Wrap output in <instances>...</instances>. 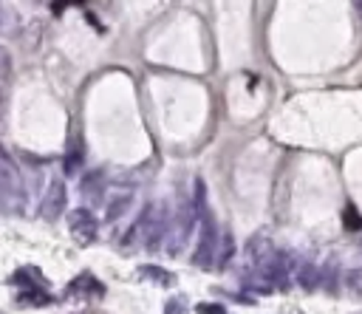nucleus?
I'll use <instances>...</instances> for the list:
<instances>
[{
  "label": "nucleus",
  "instance_id": "16",
  "mask_svg": "<svg viewBox=\"0 0 362 314\" xmlns=\"http://www.w3.org/2000/svg\"><path fill=\"white\" fill-rule=\"evenodd\" d=\"M345 283L354 289V291H362V266H356V269H351L348 274H345Z\"/></svg>",
  "mask_w": 362,
  "mask_h": 314
},
{
  "label": "nucleus",
  "instance_id": "13",
  "mask_svg": "<svg viewBox=\"0 0 362 314\" xmlns=\"http://www.w3.org/2000/svg\"><path fill=\"white\" fill-rule=\"evenodd\" d=\"M17 303H20V306H45V303H51V294H48L45 289L20 291V294H17Z\"/></svg>",
  "mask_w": 362,
  "mask_h": 314
},
{
  "label": "nucleus",
  "instance_id": "2",
  "mask_svg": "<svg viewBox=\"0 0 362 314\" xmlns=\"http://www.w3.org/2000/svg\"><path fill=\"white\" fill-rule=\"evenodd\" d=\"M218 246H221L218 221L206 209L204 215H198V243H195V252H192V263L201 266V269H209L218 260Z\"/></svg>",
  "mask_w": 362,
  "mask_h": 314
},
{
  "label": "nucleus",
  "instance_id": "19",
  "mask_svg": "<svg viewBox=\"0 0 362 314\" xmlns=\"http://www.w3.org/2000/svg\"><path fill=\"white\" fill-rule=\"evenodd\" d=\"M0 17H3V14H0Z\"/></svg>",
  "mask_w": 362,
  "mask_h": 314
},
{
  "label": "nucleus",
  "instance_id": "6",
  "mask_svg": "<svg viewBox=\"0 0 362 314\" xmlns=\"http://www.w3.org/2000/svg\"><path fill=\"white\" fill-rule=\"evenodd\" d=\"M153 218H156V204H147V207L141 209V215L136 218V223L124 232V238H122V249L147 246V240H150V229H153Z\"/></svg>",
  "mask_w": 362,
  "mask_h": 314
},
{
  "label": "nucleus",
  "instance_id": "14",
  "mask_svg": "<svg viewBox=\"0 0 362 314\" xmlns=\"http://www.w3.org/2000/svg\"><path fill=\"white\" fill-rule=\"evenodd\" d=\"M127 207H130V192H119V195H113V201L107 204V221H116Z\"/></svg>",
  "mask_w": 362,
  "mask_h": 314
},
{
  "label": "nucleus",
  "instance_id": "5",
  "mask_svg": "<svg viewBox=\"0 0 362 314\" xmlns=\"http://www.w3.org/2000/svg\"><path fill=\"white\" fill-rule=\"evenodd\" d=\"M65 204H68V192H65V181L62 178H51L42 201H40V215L45 221H57L62 212H65Z\"/></svg>",
  "mask_w": 362,
  "mask_h": 314
},
{
  "label": "nucleus",
  "instance_id": "1",
  "mask_svg": "<svg viewBox=\"0 0 362 314\" xmlns=\"http://www.w3.org/2000/svg\"><path fill=\"white\" fill-rule=\"evenodd\" d=\"M23 209H25V184H23L20 167L0 147V212L23 215Z\"/></svg>",
  "mask_w": 362,
  "mask_h": 314
},
{
  "label": "nucleus",
  "instance_id": "11",
  "mask_svg": "<svg viewBox=\"0 0 362 314\" xmlns=\"http://www.w3.org/2000/svg\"><path fill=\"white\" fill-rule=\"evenodd\" d=\"M294 280H297V286H303L305 291H311V289L317 286V280H320L317 266H314L311 260H300V263L294 266Z\"/></svg>",
  "mask_w": 362,
  "mask_h": 314
},
{
  "label": "nucleus",
  "instance_id": "9",
  "mask_svg": "<svg viewBox=\"0 0 362 314\" xmlns=\"http://www.w3.org/2000/svg\"><path fill=\"white\" fill-rule=\"evenodd\" d=\"M11 283H14L20 291H37V289H45V286H48L45 277L40 274V269H34V266L17 269V272L11 274Z\"/></svg>",
  "mask_w": 362,
  "mask_h": 314
},
{
  "label": "nucleus",
  "instance_id": "8",
  "mask_svg": "<svg viewBox=\"0 0 362 314\" xmlns=\"http://www.w3.org/2000/svg\"><path fill=\"white\" fill-rule=\"evenodd\" d=\"M136 277H139L141 283L158 286V289H167V286L175 283V274H173V272H167V269H161V266H153V263L139 266V269H136Z\"/></svg>",
  "mask_w": 362,
  "mask_h": 314
},
{
  "label": "nucleus",
  "instance_id": "4",
  "mask_svg": "<svg viewBox=\"0 0 362 314\" xmlns=\"http://www.w3.org/2000/svg\"><path fill=\"white\" fill-rule=\"evenodd\" d=\"M68 229H71V238L79 243V246H88L96 240V232H99V221L93 218V212L88 207H76L68 212Z\"/></svg>",
  "mask_w": 362,
  "mask_h": 314
},
{
  "label": "nucleus",
  "instance_id": "15",
  "mask_svg": "<svg viewBox=\"0 0 362 314\" xmlns=\"http://www.w3.org/2000/svg\"><path fill=\"white\" fill-rule=\"evenodd\" d=\"M232 255H235V240H232V235L226 232V235H221V246H218V263H229V260H232Z\"/></svg>",
  "mask_w": 362,
  "mask_h": 314
},
{
  "label": "nucleus",
  "instance_id": "18",
  "mask_svg": "<svg viewBox=\"0 0 362 314\" xmlns=\"http://www.w3.org/2000/svg\"><path fill=\"white\" fill-rule=\"evenodd\" d=\"M184 311H187V300L184 297H173L167 303V314H184Z\"/></svg>",
  "mask_w": 362,
  "mask_h": 314
},
{
  "label": "nucleus",
  "instance_id": "10",
  "mask_svg": "<svg viewBox=\"0 0 362 314\" xmlns=\"http://www.w3.org/2000/svg\"><path fill=\"white\" fill-rule=\"evenodd\" d=\"M102 192H105V173L102 170H93L82 178V195L90 198V201H102Z\"/></svg>",
  "mask_w": 362,
  "mask_h": 314
},
{
  "label": "nucleus",
  "instance_id": "12",
  "mask_svg": "<svg viewBox=\"0 0 362 314\" xmlns=\"http://www.w3.org/2000/svg\"><path fill=\"white\" fill-rule=\"evenodd\" d=\"M82 158H85L82 144H76V141H74V144L68 147V153H65V173H68V175H74V173L82 167Z\"/></svg>",
  "mask_w": 362,
  "mask_h": 314
},
{
  "label": "nucleus",
  "instance_id": "3",
  "mask_svg": "<svg viewBox=\"0 0 362 314\" xmlns=\"http://www.w3.org/2000/svg\"><path fill=\"white\" fill-rule=\"evenodd\" d=\"M195 221H198V215H195L192 201H181V204H178V212H175L173 221H170V235H167V240H170L167 252H170V255H178V252L187 246V238L192 235Z\"/></svg>",
  "mask_w": 362,
  "mask_h": 314
},
{
  "label": "nucleus",
  "instance_id": "7",
  "mask_svg": "<svg viewBox=\"0 0 362 314\" xmlns=\"http://www.w3.org/2000/svg\"><path fill=\"white\" fill-rule=\"evenodd\" d=\"M65 294L68 297H102L105 294V286L93 277V274H79V277H74L71 283H68V289H65Z\"/></svg>",
  "mask_w": 362,
  "mask_h": 314
},
{
  "label": "nucleus",
  "instance_id": "17",
  "mask_svg": "<svg viewBox=\"0 0 362 314\" xmlns=\"http://www.w3.org/2000/svg\"><path fill=\"white\" fill-rule=\"evenodd\" d=\"M195 314H226V308L218 306V303H198L195 306Z\"/></svg>",
  "mask_w": 362,
  "mask_h": 314
}]
</instances>
